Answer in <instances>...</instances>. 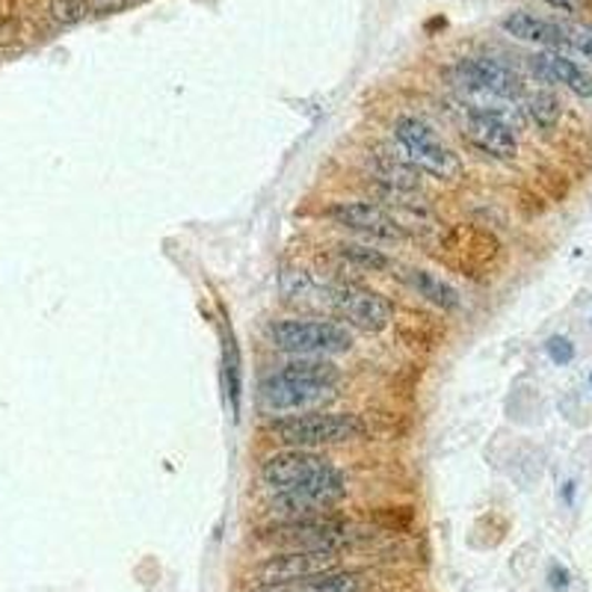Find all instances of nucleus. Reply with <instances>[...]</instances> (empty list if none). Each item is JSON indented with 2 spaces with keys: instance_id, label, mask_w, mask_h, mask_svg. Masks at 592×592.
<instances>
[{
  "instance_id": "nucleus-1",
  "label": "nucleus",
  "mask_w": 592,
  "mask_h": 592,
  "mask_svg": "<svg viewBox=\"0 0 592 592\" xmlns=\"http://www.w3.org/2000/svg\"><path fill=\"white\" fill-rule=\"evenodd\" d=\"M338 368L326 359H299L267 377L258 386V404L264 412H299L315 409L335 397Z\"/></svg>"
},
{
  "instance_id": "nucleus-2",
  "label": "nucleus",
  "mask_w": 592,
  "mask_h": 592,
  "mask_svg": "<svg viewBox=\"0 0 592 592\" xmlns=\"http://www.w3.org/2000/svg\"><path fill=\"white\" fill-rule=\"evenodd\" d=\"M264 432L278 445L308 450L317 445H344L361 439L368 432V423L350 412H306L269 421Z\"/></svg>"
},
{
  "instance_id": "nucleus-3",
  "label": "nucleus",
  "mask_w": 592,
  "mask_h": 592,
  "mask_svg": "<svg viewBox=\"0 0 592 592\" xmlns=\"http://www.w3.org/2000/svg\"><path fill=\"white\" fill-rule=\"evenodd\" d=\"M269 341L278 350L306 356V359H326V356H341L353 347L350 333L335 320H315V317H285L269 324Z\"/></svg>"
},
{
  "instance_id": "nucleus-4",
  "label": "nucleus",
  "mask_w": 592,
  "mask_h": 592,
  "mask_svg": "<svg viewBox=\"0 0 592 592\" xmlns=\"http://www.w3.org/2000/svg\"><path fill=\"white\" fill-rule=\"evenodd\" d=\"M395 136L404 149V157L418 172H427L441 181H453L462 172V161L441 143L439 134L423 119L400 116L395 122Z\"/></svg>"
},
{
  "instance_id": "nucleus-5",
  "label": "nucleus",
  "mask_w": 592,
  "mask_h": 592,
  "mask_svg": "<svg viewBox=\"0 0 592 592\" xmlns=\"http://www.w3.org/2000/svg\"><path fill=\"white\" fill-rule=\"evenodd\" d=\"M344 494H347V480L333 466L315 480H308V483L273 494L269 512L276 516V521L315 519V516H326L333 507H338L344 501Z\"/></svg>"
},
{
  "instance_id": "nucleus-6",
  "label": "nucleus",
  "mask_w": 592,
  "mask_h": 592,
  "mask_svg": "<svg viewBox=\"0 0 592 592\" xmlns=\"http://www.w3.org/2000/svg\"><path fill=\"white\" fill-rule=\"evenodd\" d=\"M264 539L285 551H341L350 545L353 528L347 521L333 516H315V519L276 521L273 528L264 530Z\"/></svg>"
},
{
  "instance_id": "nucleus-7",
  "label": "nucleus",
  "mask_w": 592,
  "mask_h": 592,
  "mask_svg": "<svg viewBox=\"0 0 592 592\" xmlns=\"http://www.w3.org/2000/svg\"><path fill=\"white\" fill-rule=\"evenodd\" d=\"M329 303H333L338 315L347 317L361 333H382L391 324V317H395V308H391L386 296L365 285H356V282L335 285L329 290Z\"/></svg>"
},
{
  "instance_id": "nucleus-8",
  "label": "nucleus",
  "mask_w": 592,
  "mask_h": 592,
  "mask_svg": "<svg viewBox=\"0 0 592 592\" xmlns=\"http://www.w3.org/2000/svg\"><path fill=\"white\" fill-rule=\"evenodd\" d=\"M457 83L468 92L486 95V99L516 101L524 92L521 78L510 65L498 63L492 57H466L457 65Z\"/></svg>"
},
{
  "instance_id": "nucleus-9",
  "label": "nucleus",
  "mask_w": 592,
  "mask_h": 592,
  "mask_svg": "<svg viewBox=\"0 0 592 592\" xmlns=\"http://www.w3.org/2000/svg\"><path fill=\"white\" fill-rule=\"evenodd\" d=\"M333 462L315 450L306 448H287L282 453H273V457L264 459V466H261V480L267 486L269 492H287V489H294V486H303L308 480H315L324 471H329Z\"/></svg>"
},
{
  "instance_id": "nucleus-10",
  "label": "nucleus",
  "mask_w": 592,
  "mask_h": 592,
  "mask_svg": "<svg viewBox=\"0 0 592 592\" xmlns=\"http://www.w3.org/2000/svg\"><path fill=\"white\" fill-rule=\"evenodd\" d=\"M333 569H338L335 551H282V554L267 557L255 569V583L273 586V583L312 581L317 574L333 572Z\"/></svg>"
},
{
  "instance_id": "nucleus-11",
  "label": "nucleus",
  "mask_w": 592,
  "mask_h": 592,
  "mask_svg": "<svg viewBox=\"0 0 592 592\" xmlns=\"http://www.w3.org/2000/svg\"><path fill=\"white\" fill-rule=\"evenodd\" d=\"M324 216L341 228L368 234L374 241H404V225L374 202H335L326 207Z\"/></svg>"
},
{
  "instance_id": "nucleus-12",
  "label": "nucleus",
  "mask_w": 592,
  "mask_h": 592,
  "mask_svg": "<svg viewBox=\"0 0 592 592\" xmlns=\"http://www.w3.org/2000/svg\"><path fill=\"white\" fill-rule=\"evenodd\" d=\"M466 140L474 145L477 152L498 157V161H512L519 154V140H516L510 122L498 113H489V110H468Z\"/></svg>"
},
{
  "instance_id": "nucleus-13",
  "label": "nucleus",
  "mask_w": 592,
  "mask_h": 592,
  "mask_svg": "<svg viewBox=\"0 0 592 592\" xmlns=\"http://www.w3.org/2000/svg\"><path fill=\"white\" fill-rule=\"evenodd\" d=\"M530 69H533L539 81L560 83V86H569L574 95H581V99H592V74L583 72L581 65L569 60V57L557 54V51H542V54L530 57Z\"/></svg>"
},
{
  "instance_id": "nucleus-14",
  "label": "nucleus",
  "mask_w": 592,
  "mask_h": 592,
  "mask_svg": "<svg viewBox=\"0 0 592 592\" xmlns=\"http://www.w3.org/2000/svg\"><path fill=\"white\" fill-rule=\"evenodd\" d=\"M501 28L507 30L510 37L521 39V42H533V45L554 48V51L565 48L563 28H560V24H554V21L539 19V16H533V12H524V10L510 12V16H503Z\"/></svg>"
},
{
  "instance_id": "nucleus-15",
  "label": "nucleus",
  "mask_w": 592,
  "mask_h": 592,
  "mask_svg": "<svg viewBox=\"0 0 592 592\" xmlns=\"http://www.w3.org/2000/svg\"><path fill=\"white\" fill-rule=\"evenodd\" d=\"M368 590V578L361 572H333L317 574L312 581L296 583H273V586H258L255 592H365Z\"/></svg>"
},
{
  "instance_id": "nucleus-16",
  "label": "nucleus",
  "mask_w": 592,
  "mask_h": 592,
  "mask_svg": "<svg viewBox=\"0 0 592 592\" xmlns=\"http://www.w3.org/2000/svg\"><path fill=\"white\" fill-rule=\"evenodd\" d=\"M404 278L415 294L423 296V299H430L432 306H439L441 312H457L459 303H462L457 294V287H450L445 278H439L436 273H430V269H406Z\"/></svg>"
},
{
  "instance_id": "nucleus-17",
  "label": "nucleus",
  "mask_w": 592,
  "mask_h": 592,
  "mask_svg": "<svg viewBox=\"0 0 592 592\" xmlns=\"http://www.w3.org/2000/svg\"><path fill=\"white\" fill-rule=\"evenodd\" d=\"M374 170H377V178L386 181L388 190H397V193H409V190L418 187V170L406 157H395L386 149H379L377 157H374Z\"/></svg>"
},
{
  "instance_id": "nucleus-18",
  "label": "nucleus",
  "mask_w": 592,
  "mask_h": 592,
  "mask_svg": "<svg viewBox=\"0 0 592 592\" xmlns=\"http://www.w3.org/2000/svg\"><path fill=\"white\" fill-rule=\"evenodd\" d=\"M223 379H225V395L232 400L234 418L241 415V395H243V361L241 347L234 341L232 329H225L223 335Z\"/></svg>"
},
{
  "instance_id": "nucleus-19",
  "label": "nucleus",
  "mask_w": 592,
  "mask_h": 592,
  "mask_svg": "<svg viewBox=\"0 0 592 592\" xmlns=\"http://www.w3.org/2000/svg\"><path fill=\"white\" fill-rule=\"evenodd\" d=\"M338 255L353 267L368 269V273H382V269L395 267L386 252L374 249V246H361V243H344V246H338Z\"/></svg>"
},
{
  "instance_id": "nucleus-20",
  "label": "nucleus",
  "mask_w": 592,
  "mask_h": 592,
  "mask_svg": "<svg viewBox=\"0 0 592 592\" xmlns=\"http://www.w3.org/2000/svg\"><path fill=\"white\" fill-rule=\"evenodd\" d=\"M528 113L530 119L537 122L542 131H554L557 122H560V116H563V110H560V101H557L554 92H545L539 90L533 92L528 99Z\"/></svg>"
},
{
  "instance_id": "nucleus-21",
  "label": "nucleus",
  "mask_w": 592,
  "mask_h": 592,
  "mask_svg": "<svg viewBox=\"0 0 592 592\" xmlns=\"http://www.w3.org/2000/svg\"><path fill=\"white\" fill-rule=\"evenodd\" d=\"M86 16H90V12H86V3H83V0H54V3H51V19H54L57 24H63V28L78 24V21H83Z\"/></svg>"
},
{
  "instance_id": "nucleus-22",
  "label": "nucleus",
  "mask_w": 592,
  "mask_h": 592,
  "mask_svg": "<svg viewBox=\"0 0 592 592\" xmlns=\"http://www.w3.org/2000/svg\"><path fill=\"white\" fill-rule=\"evenodd\" d=\"M560 28H563L565 48H572L586 60H592V28H586V24H560Z\"/></svg>"
},
{
  "instance_id": "nucleus-23",
  "label": "nucleus",
  "mask_w": 592,
  "mask_h": 592,
  "mask_svg": "<svg viewBox=\"0 0 592 592\" xmlns=\"http://www.w3.org/2000/svg\"><path fill=\"white\" fill-rule=\"evenodd\" d=\"M545 353L551 356L554 365H569L574 359V344L569 338H563V335H554V338H548Z\"/></svg>"
},
{
  "instance_id": "nucleus-24",
  "label": "nucleus",
  "mask_w": 592,
  "mask_h": 592,
  "mask_svg": "<svg viewBox=\"0 0 592 592\" xmlns=\"http://www.w3.org/2000/svg\"><path fill=\"white\" fill-rule=\"evenodd\" d=\"M90 16H110V12L125 10V0H83Z\"/></svg>"
},
{
  "instance_id": "nucleus-25",
  "label": "nucleus",
  "mask_w": 592,
  "mask_h": 592,
  "mask_svg": "<svg viewBox=\"0 0 592 592\" xmlns=\"http://www.w3.org/2000/svg\"><path fill=\"white\" fill-rule=\"evenodd\" d=\"M545 3L560 12H569V16H574V12H581L586 7V0H545Z\"/></svg>"
},
{
  "instance_id": "nucleus-26",
  "label": "nucleus",
  "mask_w": 592,
  "mask_h": 592,
  "mask_svg": "<svg viewBox=\"0 0 592 592\" xmlns=\"http://www.w3.org/2000/svg\"><path fill=\"white\" fill-rule=\"evenodd\" d=\"M551 578H554V581H551V583H554L557 590H563L565 583H569V574H565L563 569H554V572H551Z\"/></svg>"
},
{
  "instance_id": "nucleus-27",
  "label": "nucleus",
  "mask_w": 592,
  "mask_h": 592,
  "mask_svg": "<svg viewBox=\"0 0 592 592\" xmlns=\"http://www.w3.org/2000/svg\"><path fill=\"white\" fill-rule=\"evenodd\" d=\"M140 3H145V0H125V7H140Z\"/></svg>"
},
{
  "instance_id": "nucleus-28",
  "label": "nucleus",
  "mask_w": 592,
  "mask_h": 592,
  "mask_svg": "<svg viewBox=\"0 0 592 592\" xmlns=\"http://www.w3.org/2000/svg\"><path fill=\"white\" fill-rule=\"evenodd\" d=\"M590 386H592V374H590Z\"/></svg>"
}]
</instances>
